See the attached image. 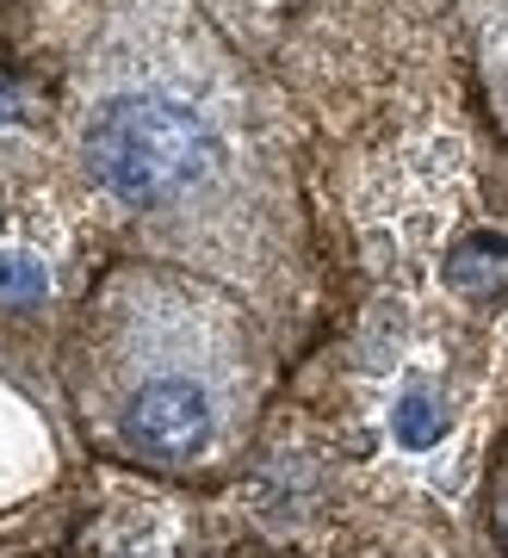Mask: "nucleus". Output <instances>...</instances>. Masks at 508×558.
<instances>
[{
    "label": "nucleus",
    "mask_w": 508,
    "mask_h": 558,
    "mask_svg": "<svg viewBox=\"0 0 508 558\" xmlns=\"http://www.w3.org/2000/svg\"><path fill=\"white\" fill-rule=\"evenodd\" d=\"M81 156L124 211L180 223L186 242H205L217 211L242 199L249 174L230 87L211 62H186L180 32L156 25H131L99 57L81 112Z\"/></svg>",
    "instance_id": "obj_1"
},
{
    "label": "nucleus",
    "mask_w": 508,
    "mask_h": 558,
    "mask_svg": "<svg viewBox=\"0 0 508 558\" xmlns=\"http://www.w3.org/2000/svg\"><path fill=\"white\" fill-rule=\"evenodd\" d=\"M106 416L124 453L186 472L230 440L249 398L242 336L217 304L168 279H124L106 341Z\"/></svg>",
    "instance_id": "obj_2"
},
{
    "label": "nucleus",
    "mask_w": 508,
    "mask_h": 558,
    "mask_svg": "<svg viewBox=\"0 0 508 558\" xmlns=\"http://www.w3.org/2000/svg\"><path fill=\"white\" fill-rule=\"evenodd\" d=\"M489 69L503 81V106H508V20H503V38H496V62H489Z\"/></svg>",
    "instance_id": "obj_3"
}]
</instances>
